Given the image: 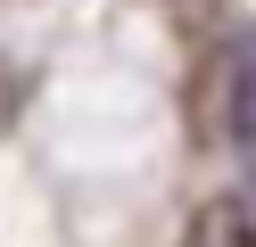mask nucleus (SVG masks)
I'll list each match as a JSON object with an SVG mask.
<instances>
[{"label": "nucleus", "mask_w": 256, "mask_h": 247, "mask_svg": "<svg viewBox=\"0 0 256 247\" xmlns=\"http://www.w3.org/2000/svg\"><path fill=\"white\" fill-rule=\"evenodd\" d=\"M223 140L248 157V173H256V33L223 58Z\"/></svg>", "instance_id": "obj_1"}, {"label": "nucleus", "mask_w": 256, "mask_h": 247, "mask_svg": "<svg viewBox=\"0 0 256 247\" xmlns=\"http://www.w3.org/2000/svg\"><path fill=\"white\" fill-rule=\"evenodd\" d=\"M182 247H256V214L240 206V198H206L182 223Z\"/></svg>", "instance_id": "obj_2"}]
</instances>
